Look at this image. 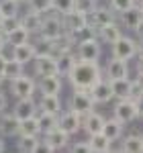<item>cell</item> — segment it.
<instances>
[{"label": "cell", "instance_id": "cell-1", "mask_svg": "<svg viewBox=\"0 0 143 153\" xmlns=\"http://www.w3.org/2000/svg\"><path fill=\"white\" fill-rule=\"evenodd\" d=\"M102 78V70L98 68V61H84L76 59V63L68 71V80L76 90H90Z\"/></svg>", "mask_w": 143, "mask_h": 153}, {"label": "cell", "instance_id": "cell-2", "mask_svg": "<svg viewBox=\"0 0 143 153\" xmlns=\"http://www.w3.org/2000/svg\"><path fill=\"white\" fill-rule=\"evenodd\" d=\"M141 102L137 100H131V98H119V102L112 108V114L117 120H121L123 125H129L133 120H137L139 114H141Z\"/></svg>", "mask_w": 143, "mask_h": 153}, {"label": "cell", "instance_id": "cell-3", "mask_svg": "<svg viewBox=\"0 0 143 153\" xmlns=\"http://www.w3.org/2000/svg\"><path fill=\"white\" fill-rule=\"evenodd\" d=\"M102 55V45L100 41L96 39V35H88L78 41V47H76V57L84 59V61H98Z\"/></svg>", "mask_w": 143, "mask_h": 153}, {"label": "cell", "instance_id": "cell-4", "mask_svg": "<svg viewBox=\"0 0 143 153\" xmlns=\"http://www.w3.org/2000/svg\"><path fill=\"white\" fill-rule=\"evenodd\" d=\"M37 35L41 39H47V41H55L60 37L66 35V27H63V21H61L60 14H49V16H43V23H41V29Z\"/></svg>", "mask_w": 143, "mask_h": 153}, {"label": "cell", "instance_id": "cell-5", "mask_svg": "<svg viewBox=\"0 0 143 153\" xmlns=\"http://www.w3.org/2000/svg\"><path fill=\"white\" fill-rule=\"evenodd\" d=\"M61 21H63V27H66V33L72 37L80 35L86 27H90L88 23V14L82 10H76V8H72L70 12H66L63 16H61Z\"/></svg>", "mask_w": 143, "mask_h": 153}, {"label": "cell", "instance_id": "cell-6", "mask_svg": "<svg viewBox=\"0 0 143 153\" xmlns=\"http://www.w3.org/2000/svg\"><path fill=\"white\" fill-rule=\"evenodd\" d=\"M112 45V57L117 59H125V61H129L133 59L137 53H139V43L133 39V37H125L121 35L115 43H110Z\"/></svg>", "mask_w": 143, "mask_h": 153}, {"label": "cell", "instance_id": "cell-7", "mask_svg": "<svg viewBox=\"0 0 143 153\" xmlns=\"http://www.w3.org/2000/svg\"><path fill=\"white\" fill-rule=\"evenodd\" d=\"M8 82H10V94L14 98H33V94L37 92V82L31 76L21 74V76L12 78Z\"/></svg>", "mask_w": 143, "mask_h": 153}, {"label": "cell", "instance_id": "cell-8", "mask_svg": "<svg viewBox=\"0 0 143 153\" xmlns=\"http://www.w3.org/2000/svg\"><path fill=\"white\" fill-rule=\"evenodd\" d=\"M57 127L63 133H68V135H76V133L82 131V114L76 112L74 108L61 110L60 114H57Z\"/></svg>", "mask_w": 143, "mask_h": 153}, {"label": "cell", "instance_id": "cell-9", "mask_svg": "<svg viewBox=\"0 0 143 153\" xmlns=\"http://www.w3.org/2000/svg\"><path fill=\"white\" fill-rule=\"evenodd\" d=\"M43 137H45V139L41 141V147H39V149H43V151H61V149H66L68 143H70V135L63 133L60 127H55L53 131L45 133Z\"/></svg>", "mask_w": 143, "mask_h": 153}, {"label": "cell", "instance_id": "cell-10", "mask_svg": "<svg viewBox=\"0 0 143 153\" xmlns=\"http://www.w3.org/2000/svg\"><path fill=\"white\" fill-rule=\"evenodd\" d=\"M33 71L35 76H51V74H57V68H55V55L53 53H37L33 57Z\"/></svg>", "mask_w": 143, "mask_h": 153}, {"label": "cell", "instance_id": "cell-11", "mask_svg": "<svg viewBox=\"0 0 143 153\" xmlns=\"http://www.w3.org/2000/svg\"><path fill=\"white\" fill-rule=\"evenodd\" d=\"M94 100H92V96L88 90H76L74 88V94L70 98V108H74L76 112H80V114H86V112H90V110H94Z\"/></svg>", "mask_w": 143, "mask_h": 153}, {"label": "cell", "instance_id": "cell-12", "mask_svg": "<svg viewBox=\"0 0 143 153\" xmlns=\"http://www.w3.org/2000/svg\"><path fill=\"white\" fill-rule=\"evenodd\" d=\"M119 14H121V23H123V27H125V29L135 31V33H139V31H141L143 16H141V6H139L137 2H135L133 6H129L127 10L119 12Z\"/></svg>", "mask_w": 143, "mask_h": 153}, {"label": "cell", "instance_id": "cell-13", "mask_svg": "<svg viewBox=\"0 0 143 153\" xmlns=\"http://www.w3.org/2000/svg\"><path fill=\"white\" fill-rule=\"evenodd\" d=\"M112 21H117V12L112 10L110 6H98L96 4V8L88 14V23H90L92 29H98V27L112 23Z\"/></svg>", "mask_w": 143, "mask_h": 153}, {"label": "cell", "instance_id": "cell-14", "mask_svg": "<svg viewBox=\"0 0 143 153\" xmlns=\"http://www.w3.org/2000/svg\"><path fill=\"white\" fill-rule=\"evenodd\" d=\"M88 92H90V96H92L94 104H108V102L115 98V96H112V90H110V84H108L104 78H100Z\"/></svg>", "mask_w": 143, "mask_h": 153}, {"label": "cell", "instance_id": "cell-15", "mask_svg": "<svg viewBox=\"0 0 143 153\" xmlns=\"http://www.w3.org/2000/svg\"><path fill=\"white\" fill-rule=\"evenodd\" d=\"M35 55H37V47H35V43H31V41H25L21 45H12V55L10 57L16 59V61H21L23 65L31 63Z\"/></svg>", "mask_w": 143, "mask_h": 153}, {"label": "cell", "instance_id": "cell-16", "mask_svg": "<svg viewBox=\"0 0 143 153\" xmlns=\"http://www.w3.org/2000/svg\"><path fill=\"white\" fill-rule=\"evenodd\" d=\"M37 110H39V106H37V102L33 98H16V104L12 108V114L19 120H23V118L35 117Z\"/></svg>", "mask_w": 143, "mask_h": 153}, {"label": "cell", "instance_id": "cell-17", "mask_svg": "<svg viewBox=\"0 0 143 153\" xmlns=\"http://www.w3.org/2000/svg\"><path fill=\"white\" fill-rule=\"evenodd\" d=\"M94 33H96V39L102 41V43H115V41L123 35V31H121V27H119L117 21L107 23V25H102V27H98V29H94Z\"/></svg>", "mask_w": 143, "mask_h": 153}, {"label": "cell", "instance_id": "cell-18", "mask_svg": "<svg viewBox=\"0 0 143 153\" xmlns=\"http://www.w3.org/2000/svg\"><path fill=\"white\" fill-rule=\"evenodd\" d=\"M61 76L51 74V76H41L39 78V92L41 94H61Z\"/></svg>", "mask_w": 143, "mask_h": 153}, {"label": "cell", "instance_id": "cell-19", "mask_svg": "<svg viewBox=\"0 0 143 153\" xmlns=\"http://www.w3.org/2000/svg\"><path fill=\"white\" fill-rule=\"evenodd\" d=\"M0 135L2 137H16L19 135V118L12 112H2L0 114Z\"/></svg>", "mask_w": 143, "mask_h": 153}, {"label": "cell", "instance_id": "cell-20", "mask_svg": "<svg viewBox=\"0 0 143 153\" xmlns=\"http://www.w3.org/2000/svg\"><path fill=\"white\" fill-rule=\"evenodd\" d=\"M102 125H104V117L98 114V112H94V110L82 114V131H86L88 135L100 133V131H102Z\"/></svg>", "mask_w": 143, "mask_h": 153}, {"label": "cell", "instance_id": "cell-21", "mask_svg": "<svg viewBox=\"0 0 143 153\" xmlns=\"http://www.w3.org/2000/svg\"><path fill=\"white\" fill-rule=\"evenodd\" d=\"M19 21H21V25L29 31V35H35V33H39V29H41L43 14H41V12H35V10H29V12H25Z\"/></svg>", "mask_w": 143, "mask_h": 153}, {"label": "cell", "instance_id": "cell-22", "mask_svg": "<svg viewBox=\"0 0 143 153\" xmlns=\"http://www.w3.org/2000/svg\"><path fill=\"white\" fill-rule=\"evenodd\" d=\"M76 53L74 51H61L55 55V68H57V76H68V71L72 70V65L76 63Z\"/></svg>", "mask_w": 143, "mask_h": 153}, {"label": "cell", "instance_id": "cell-23", "mask_svg": "<svg viewBox=\"0 0 143 153\" xmlns=\"http://www.w3.org/2000/svg\"><path fill=\"white\" fill-rule=\"evenodd\" d=\"M107 76H108V80H112V78H127L129 76V61L112 57L107 65Z\"/></svg>", "mask_w": 143, "mask_h": 153}, {"label": "cell", "instance_id": "cell-24", "mask_svg": "<svg viewBox=\"0 0 143 153\" xmlns=\"http://www.w3.org/2000/svg\"><path fill=\"white\" fill-rule=\"evenodd\" d=\"M37 106H39V110L60 114L61 112V96L60 94H41V100H39Z\"/></svg>", "mask_w": 143, "mask_h": 153}, {"label": "cell", "instance_id": "cell-25", "mask_svg": "<svg viewBox=\"0 0 143 153\" xmlns=\"http://www.w3.org/2000/svg\"><path fill=\"white\" fill-rule=\"evenodd\" d=\"M19 141H16V149L21 153H37L41 147V141L37 135H16Z\"/></svg>", "mask_w": 143, "mask_h": 153}, {"label": "cell", "instance_id": "cell-26", "mask_svg": "<svg viewBox=\"0 0 143 153\" xmlns=\"http://www.w3.org/2000/svg\"><path fill=\"white\" fill-rule=\"evenodd\" d=\"M104 137H107L108 141H117V139H121V135H123V123L121 120H117V118H104V125H102V131H100Z\"/></svg>", "mask_w": 143, "mask_h": 153}, {"label": "cell", "instance_id": "cell-27", "mask_svg": "<svg viewBox=\"0 0 143 153\" xmlns=\"http://www.w3.org/2000/svg\"><path fill=\"white\" fill-rule=\"evenodd\" d=\"M4 39H6V45H21L25 41H31V35H29V31L25 29L23 25H19V27H14L12 31L8 33H4Z\"/></svg>", "mask_w": 143, "mask_h": 153}, {"label": "cell", "instance_id": "cell-28", "mask_svg": "<svg viewBox=\"0 0 143 153\" xmlns=\"http://www.w3.org/2000/svg\"><path fill=\"white\" fill-rule=\"evenodd\" d=\"M110 84V90H112V96L119 100V98H127L129 96V86H131V78H112L108 80Z\"/></svg>", "mask_w": 143, "mask_h": 153}, {"label": "cell", "instance_id": "cell-29", "mask_svg": "<svg viewBox=\"0 0 143 153\" xmlns=\"http://www.w3.org/2000/svg\"><path fill=\"white\" fill-rule=\"evenodd\" d=\"M88 145L94 153H107L112 149V141H108L102 133H92L90 139H88Z\"/></svg>", "mask_w": 143, "mask_h": 153}, {"label": "cell", "instance_id": "cell-30", "mask_svg": "<svg viewBox=\"0 0 143 153\" xmlns=\"http://www.w3.org/2000/svg\"><path fill=\"white\" fill-rule=\"evenodd\" d=\"M37 123H39V131L45 135L49 131L57 127V114L53 112H45V110H37Z\"/></svg>", "mask_w": 143, "mask_h": 153}, {"label": "cell", "instance_id": "cell-31", "mask_svg": "<svg viewBox=\"0 0 143 153\" xmlns=\"http://www.w3.org/2000/svg\"><path fill=\"white\" fill-rule=\"evenodd\" d=\"M143 149V139L141 135L133 133V135H127L123 143H121V151H127V153H141Z\"/></svg>", "mask_w": 143, "mask_h": 153}, {"label": "cell", "instance_id": "cell-32", "mask_svg": "<svg viewBox=\"0 0 143 153\" xmlns=\"http://www.w3.org/2000/svg\"><path fill=\"white\" fill-rule=\"evenodd\" d=\"M21 74H25V65L23 63L16 61V59H12V57H6L4 70H2L4 80H12V78H16V76H21Z\"/></svg>", "mask_w": 143, "mask_h": 153}, {"label": "cell", "instance_id": "cell-33", "mask_svg": "<svg viewBox=\"0 0 143 153\" xmlns=\"http://www.w3.org/2000/svg\"><path fill=\"white\" fill-rule=\"evenodd\" d=\"M19 135H41L39 131V123H37V114L35 117H29V118H23L19 120Z\"/></svg>", "mask_w": 143, "mask_h": 153}, {"label": "cell", "instance_id": "cell-34", "mask_svg": "<svg viewBox=\"0 0 143 153\" xmlns=\"http://www.w3.org/2000/svg\"><path fill=\"white\" fill-rule=\"evenodd\" d=\"M19 8H21L19 0H0V14L4 19L6 16H19Z\"/></svg>", "mask_w": 143, "mask_h": 153}, {"label": "cell", "instance_id": "cell-35", "mask_svg": "<svg viewBox=\"0 0 143 153\" xmlns=\"http://www.w3.org/2000/svg\"><path fill=\"white\" fill-rule=\"evenodd\" d=\"M72 8H74V0H51V10L55 14H60V16L70 12Z\"/></svg>", "mask_w": 143, "mask_h": 153}, {"label": "cell", "instance_id": "cell-36", "mask_svg": "<svg viewBox=\"0 0 143 153\" xmlns=\"http://www.w3.org/2000/svg\"><path fill=\"white\" fill-rule=\"evenodd\" d=\"M27 4H29V10L41 12V14L51 10V0H27Z\"/></svg>", "mask_w": 143, "mask_h": 153}, {"label": "cell", "instance_id": "cell-37", "mask_svg": "<svg viewBox=\"0 0 143 153\" xmlns=\"http://www.w3.org/2000/svg\"><path fill=\"white\" fill-rule=\"evenodd\" d=\"M141 78H131V86H129V96L127 98H131V100H137V102H141Z\"/></svg>", "mask_w": 143, "mask_h": 153}, {"label": "cell", "instance_id": "cell-38", "mask_svg": "<svg viewBox=\"0 0 143 153\" xmlns=\"http://www.w3.org/2000/svg\"><path fill=\"white\" fill-rule=\"evenodd\" d=\"M96 4H98V0H74V8L86 12V14H90V12L94 10Z\"/></svg>", "mask_w": 143, "mask_h": 153}, {"label": "cell", "instance_id": "cell-39", "mask_svg": "<svg viewBox=\"0 0 143 153\" xmlns=\"http://www.w3.org/2000/svg\"><path fill=\"white\" fill-rule=\"evenodd\" d=\"M133 4H135V0H108V6H110L115 12L127 10V8H129V6H133Z\"/></svg>", "mask_w": 143, "mask_h": 153}, {"label": "cell", "instance_id": "cell-40", "mask_svg": "<svg viewBox=\"0 0 143 153\" xmlns=\"http://www.w3.org/2000/svg\"><path fill=\"white\" fill-rule=\"evenodd\" d=\"M72 151L74 153H92V149H90L88 141H76L72 145Z\"/></svg>", "mask_w": 143, "mask_h": 153}, {"label": "cell", "instance_id": "cell-41", "mask_svg": "<svg viewBox=\"0 0 143 153\" xmlns=\"http://www.w3.org/2000/svg\"><path fill=\"white\" fill-rule=\"evenodd\" d=\"M6 106H8V100H6V94L0 90V114L6 110Z\"/></svg>", "mask_w": 143, "mask_h": 153}, {"label": "cell", "instance_id": "cell-42", "mask_svg": "<svg viewBox=\"0 0 143 153\" xmlns=\"http://www.w3.org/2000/svg\"><path fill=\"white\" fill-rule=\"evenodd\" d=\"M4 49H6V39H4V33L0 31V53H2Z\"/></svg>", "mask_w": 143, "mask_h": 153}, {"label": "cell", "instance_id": "cell-43", "mask_svg": "<svg viewBox=\"0 0 143 153\" xmlns=\"http://www.w3.org/2000/svg\"><path fill=\"white\" fill-rule=\"evenodd\" d=\"M4 63H6V57H4V51H2V53H0V74L4 70Z\"/></svg>", "mask_w": 143, "mask_h": 153}, {"label": "cell", "instance_id": "cell-44", "mask_svg": "<svg viewBox=\"0 0 143 153\" xmlns=\"http://www.w3.org/2000/svg\"><path fill=\"white\" fill-rule=\"evenodd\" d=\"M6 151V143H4V137L0 135V153H4Z\"/></svg>", "mask_w": 143, "mask_h": 153}, {"label": "cell", "instance_id": "cell-45", "mask_svg": "<svg viewBox=\"0 0 143 153\" xmlns=\"http://www.w3.org/2000/svg\"><path fill=\"white\" fill-rule=\"evenodd\" d=\"M2 82H6V80H4V76L0 74V86H2Z\"/></svg>", "mask_w": 143, "mask_h": 153}, {"label": "cell", "instance_id": "cell-46", "mask_svg": "<svg viewBox=\"0 0 143 153\" xmlns=\"http://www.w3.org/2000/svg\"><path fill=\"white\" fill-rule=\"evenodd\" d=\"M2 19H4V16H2V14H0V25H2Z\"/></svg>", "mask_w": 143, "mask_h": 153}]
</instances>
